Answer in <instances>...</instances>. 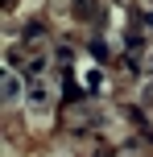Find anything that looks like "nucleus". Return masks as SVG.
<instances>
[{
    "mask_svg": "<svg viewBox=\"0 0 153 157\" xmlns=\"http://www.w3.org/2000/svg\"><path fill=\"white\" fill-rule=\"evenodd\" d=\"M75 17H79V21H91V17H95V4H91V0H75Z\"/></svg>",
    "mask_w": 153,
    "mask_h": 157,
    "instance_id": "obj_1",
    "label": "nucleus"
},
{
    "mask_svg": "<svg viewBox=\"0 0 153 157\" xmlns=\"http://www.w3.org/2000/svg\"><path fill=\"white\" fill-rule=\"evenodd\" d=\"M17 95H21V83L13 75H4V99H17Z\"/></svg>",
    "mask_w": 153,
    "mask_h": 157,
    "instance_id": "obj_2",
    "label": "nucleus"
}]
</instances>
